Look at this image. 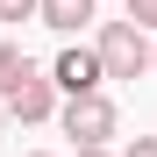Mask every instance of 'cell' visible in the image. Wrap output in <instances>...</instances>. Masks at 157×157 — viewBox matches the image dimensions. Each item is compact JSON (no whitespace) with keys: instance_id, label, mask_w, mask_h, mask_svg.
Masks as SVG:
<instances>
[{"instance_id":"6da1fadb","label":"cell","mask_w":157,"mask_h":157,"mask_svg":"<svg viewBox=\"0 0 157 157\" xmlns=\"http://www.w3.org/2000/svg\"><path fill=\"white\" fill-rule=\"evenodd\" d=\"M93 57H100L107 78H136V71H150V36H136L128 21H107L100 43H93Z\"/></svg>"},{"instance_id":"9c48e42d","label":"cell","mask_w":157,"mask_h":157,"mask_svg":"<svg viewBox=\"0 0 157 157\" xmlns=\"http://www.w3.org/2000/svg\"><path fill=\"white\" fill-rule=\"evenodd\" d=\"M121 157H157V136H136V143H128Z\"/></svg>"},{"instance_id":"5b68a950","label":"cell","mask_w":157,"mask_h":157,"mask_svg":"<svg viewBox=\"0 0 157 157\" xmlns=\"http://www.w3.org/2000/svg\"><path fill=\"white\" fill-rule=\"evenodd\" d=\"M36 14H43L57 36H71L78 21H93V0H36Z\"/></svg>"},{"instance_id":"30bf717a","label":"cell","mask_w":157,"mask_h":157,"mask_svg":"<svg viewBox=\"0 0 157 157\" xmlns=\"http://www.w3.org/2000/svg\"><path fill=\"white\" fill-rule=\"evenodd\" d=\"M78 157H107V150H78Z\"/></svg>"},{"instance_id":"4fadbf2b","label":"cell","mask_w":157,"mask_h":157,"mask_svg":"<svg viewBox=\"0 0 157 157\" xmlns=\"http://www.w3.org/2000/svg\"><path fill=\"white\" fill-rule=\"evenodd\" d=\"M36 157H43V150H36Z\"/></svg>"},{"instance_id":"7c38bea8","label":"cell","mask_w":157,"mask_h":157,"mask_svg":"<svg viewBox=\"0 0 157 157\" xmlns=\"http://www.w3.org/2000/svg\"><path fill=\"white\" fill-rule=\"evenodd\" d=\"M0 121H7V107H0Z\"/></svg>"},{"instance_id":"277c9868","label":"cell","mask_w":157,"mask_h":157,"mask_svg":"<svg viewBox=\"0 0 157 157\" xmlns=\"http://www.w3.org/2000/svg\"><path fill=\"white\" fill-rule=\"evenodd\" d=\"M0 107H7L14 121H50V107H57V86H50V78L36 71V78H29V86H21L14 100H0Z\"/></svg>"},{"instance_id":"8fae6325","label":"cell","mask_w":157,"mask_h":157,"mask_svg":"<svg viewBox=\"0 0 157 157\" xmlns=\"http://www.w3.org/2000/svg\"><path fill=\"white\" fill-rule=\"evenodd\" d=\"M150 64H157V43H150Z\"/></svg>"},{"instance_id":"52a82bcc","label":"cell","mask_w":157,"mask_h":157,"mask_svg":"<svg viewBox=\"0 0 157 157\" xmlns=\"http://www.w3.org/2000/svg\"><path fill=\"white\" fill-rule=\"evenodd\" d=\"M128 29H136V36L157 29V0H128Z\"/></svg>"},{"instance_id":"7a4b0ae2","label":"cell","mask_w":157,"mask_h":157,"mask_svg":"<svg viewBox=\"0 0 157 157\" xmlns=\"http://www.w3.org/2000/svg\"><path fill=\"white\" fill-rule=\"evenodd\" d=\"M64 136H78V150H107V136H114V100H107V93L64 100Z\"/></svg>"},{"instance_id":"3957f363","label":"cell","mask_w":157,"mask_h":157,"mask_svg":"<svg viewBox=\"0 0 157 157\" xmlns=\"http://www.w3.org/2000/svg\"><path fill=\"white\" fill-rule=\"evenodd\" d=\"M100 57L93 50H57V64H50V86H57L64 100H86V93H100Z\"/></svg>"},{"instance_id":"8992f818","label":"cell","mask_w":157,"mask_h":157,"mask_svg":"<svg viewBox=\"0 0 157 157\" xmlns=\"http://www.w3.org/2000/svg\"><path fill=\"white\" fill-rule=\"evenodd\" d=\"M29 78H36V64H29V57H21V50H14V43H0V100H14L21 86H29Z\"/></svg>"},{"instance_id":"ba28073f","label":"cell","mask_w":157,"mask_h":157,"mask_svg":"<svg viewBox=\"0 0 157 157\" xmlns=\"http://www.w3.org/2000/svg\"><path fill=\"white\" fill-rule=\"evenodd\" d=\"M36 14V0H0V21H29Z\"/></svg>"}]
</instances>
